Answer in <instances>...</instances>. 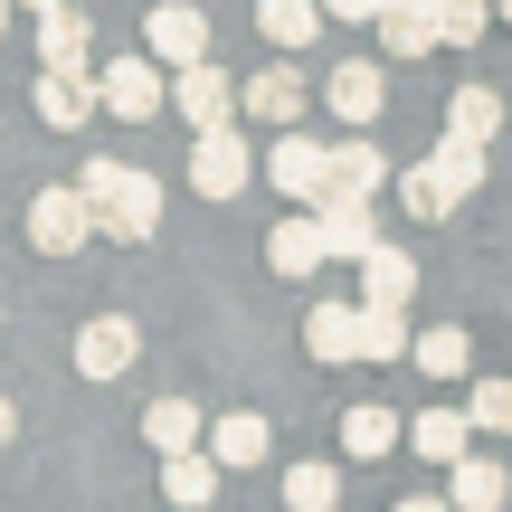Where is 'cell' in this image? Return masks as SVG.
I'll return each mask as SVG.
<instances>
[{
	"label": "cell",
	"instance_id": "cell-25",
	"mask_svg": "<svg viewBox=\"0 0 512 512\" xmlns=\"http://www.w3.org/2000/svg\"><path fill=\"white\" fill-rule=\"evenodd\" d=\"M408 361H418L427 380H465V370H475V342H465V323H437V332L408 342Z\"/></svg>",
	"mask_w": 512,
	"mask_h": 512
},
{
	"label": "cell",
	"instance_id": "cell-24",
	"mask_svg": "<svg viewBox=\"0 0 512 512\" xmlns=\"http://www.w3.org/2000/svg\"><path fill=\"white\" fill-rule=\"evenodd\" d=\"M38 67H86V10L76 0L38 10Z\"/></svg>",
	"mask_w": 512,
	"mask_h": 512
},
{
	"label": "cell",
	"instance_id": "cell-20",
	"mask_svg": "<svg viewBox=\"0 0 512 512\" xmlns=\"http://www.w3.org/2000/svg\"><path fill=\"white\" fill-rule=\"evenodd\" d=\"M465 446H475V418H465V408H427V418H408V456L456 465Z\"/></svg>",
	"mask_w": 512,
	"mask_h": 512
},
{
	"label": "cell",
	"instance_id": "cell-14",
	"mask_svg": "<svg viewBox=\"0 0 512 512\" xmlns=\"http://www.w3.org/2000/svg\"><path fill=\"white\" fill-rule=\"evenodd\" d=\"M313 219H323V256H351V266H361V256L380 247V209L370 200H313Z\"/></svg>",
	"mask_w": 512,
	"mask_h": 512
},
{
	"label": "cell",
	"instance_id": "cell-26",
	"mask_svg": "<svg viewBox=\"0 0 512 512\" xmlns=\"http://www.w3.org/2000/svg\"><path fill=\"white\" fill-rule=\"evenodd\" d=\"M408 342H418L408 332V304H370L361 294V361H408Z\"/></svg>",
	"mask_w": 512,
	"mask_h": 512
},
{
	"label": "cell",
	"instance_id": "cell-8",
	"mask_svg": "<svg viewBox=\"0 0 512 512\" xmlns=\"http://www.w3.org/2000/svg\"><path fill=\"white\" fill-rule=\"evenodd\" d=\"M266 181L285 190V200H323V181H332V143H313V133H285V143L266 152Z\"/></svg>",
	"mask_w": 512,
	"mask_h": 512
},
{
	"label": "cell",
	"instance_id": "cell-23",
	"mask_svg": "<svg viewBox=\"0 0 512 512\" xmlns=\"http://www.w3.org/2000/svg\"><path fill=\"white\" fill-rule=\"evenodd\" d=\"M200 437H209V418L190 399H152L143 408V446H152V456H181V446H200Z\"/></svg>",
	"mask_w": 512,
	"mask_h": 512
},
{
	"label": "cell",
	"instance_id": "cell-2",
	"mask_svg": "<svg viewBox=\"0 0 512 512\" xmlns=\"http://www.w3.org/2000/svg\"><path fill=\"white\" fill-rule=\"evenodd\" d=\"M247 181H256V152L238 143V124L190 133V190H200V200H238Z\"/></svg>",
	"mask_w": 512,
	"mask_h": 512
},
{
	"label": "cell",
	"instance_id": "cell-18",
	"mask_svg": "<svg viewBox=\"0 0 512 512\" xmlns=\"http://www.w3.org/2000/svg\"><path fill=\"white\" fill-rule=\"evenodd\" d=\"M162 494L181 503V512H209V503H219V456H209V446H181V456H162Z\"/></svg>",
	"mask_w": 512,
	"mask_h": 512
},
{
	"label": "cell",
	"instance_id": "cell-27",
	"mask_svg": "<svg viewBox=\"0 0 512 512\" xmlns=\"http://www.w3.org/2000/svg\"><path fill=\"white\" fill-rule=\"evenodd\" d=\"M256 29H266V48H313L323 0H256Z\"/></svg>",
	"mask_w": 512,
	"mask_h": 512
},
{
	"label": "cell",
	"instance_id": "cell-4",
	"mask_svg": "<svg viewBox=\"0 0 512 512\" xmlns=\"http://www.w3.org/2000/svg\"><path fill=\"white\" fill-rule=\"evenodd\" d=\"M95 95H105L114 124H152L162 114V57H105V76H95Z\"/></svg>",
	"mask_w": 512,
	"mask_h": 512
},
{
	"label": "cell",
	"instance_id": "cell-39",
	"mask_svg": "<svg viewBox=\"0 0 512 512\" xmlns=\"http://www.w3.org/2000/svg\"><path fill=\"white\" fill-rule=\"evenodd\" d=\"M494 19H512V0H494Z\"/></svg>",
	"mask_w": 512,
	"mask_h": 512
},
{
	"label": "cell",
	"instance_id": "cell-35",
	"mask_svg": "<svg viewBox=\"0 0 512 512\" xmlns=\"http://www.w3.org/2000/svg\"><path fill=\"white\" fill-rule=\"evenodd\" d=\"M399 512H456V503H446V494H408Z\"/></svg>",
	"mask_w": 512,
	"mask_h": 512
},
{
	"label": "cell",
	"instance_id": "cell-30",
	"mask_svg": "<svg viewBox=\"0 0 512 512\" xmlns=\"http://www.w3.org/2000/svg\"><path fill=\"white\" fill-rule=\"evenodd\" d=\"M285 503L294 512H332L342 503V465H285Z\"/></svg>",
	"mask_w": 512,
	"mask_h": 512
},
{
	"label": "cell",
	"instance_id": "cell-15",
	"mask_svg": "<svg viewBox=\"0 0 512 512\" xmlns=\"http://www.w3.org/2000/svg\"><path fill=\"white\" fill-rule=\"evenodd\" d=\"M238 114H256V124H294V114H304V67H256L238 86Z\"/></svg>",
	"mask_w": 512,
	"mask_h": 512
},
{
	"label": "cell",
	"instance_id": "cell-17",
	"mask_svg": "<svg viewBox=\"0 0 512 512\" xmlns=\"http://www.w3.org/2000/svg\"><path fill=\"white\" fill-rule=\"evenodd\" d=\"M370 29L389 38V57H427V48H446L437 38V0H380V19Z\"/></svg>",
	"mask_w": 512,
	"mask_h": 512
},
{
	"label": "cell",
	"instance_id": "cell-19",
	"mask_svg": "<svg viewBox=\"0 0 512 512\" xmlns=\"http://www.w3.org/2000/svg\"><path fill=\"white\" fill-rule=\"evenodd\" d=\"M503 494H512L503 465H494V456H475V446L446 465V503H456V512H503Z\"/></svg>",
	"mask_w": 512,
	"mask_h": 512
},
{
	"label": "cell",
	"instance_id": "cell-32",
	"mask_svg": "<svg viewBox=\"0 0 512 512\" xmlns=\"http://www.w3.org/2000/svg\"><path fill=\"white\" fill-rule=\"evenodd\" d=\"M484 29H494V0H437V38L446 48H475Z\"/></svg>",
	"mask_w": 512,
	"mask_h": 512
},
{
	"label": "cell",
	"instance_id": "cell-28",
	"mask_svg": "<svg viewBox=\"0 0 512 512\" xmlns=\"http://www.w3.org/2000/svg\"><path fill=\"white\" fill-rule=\"evenodd\" d=\"M446 133L494 143V133H503V95H494V86H456V95H446Z\"/></svg>",
	"mask_w": 512,
	"mask_h": 512
},
{
	"label": "cell",
	"instance_id": "cell-13",
	"mask_svg": "<svg viewBox=\"0 0 512 512\" xmlns=\"http://www.w3.org/2000/svg\"><path fill=\"white\" fill-rule=\"evenodd\" d=\"M209 456H219V475H228V465H238V475H247V465H266V446H275V427H266V408H228V418L219 427H209Z\"/></svg>",
	"mask_w": 512,
	"mask_h": 512
},
{
	"label": "cell",
	"instance_id": "cell-34",
	"mask_svg": "<svg viewBox=\"0 0 512 512\" xmlns=\"http://www.w3.org/2000/svg\"><path fill=\"white\" fill-rule=\"evenodd\" d=\"M323 19H380V0H323Z\"/></svg>",
	"mask_w": 512,
	"mask_h": 512
},
{
	"label": "cell",
	"instance_id": "cell-33",
	"mask_svg": "<svg viewBox=\"0 0 512 512\" xmlns=\"http://www.w3.org/2000/svg\"><path fill=\"white\" fill-rule=\"evenodd\" d=\"M465 418H475V437H512V380H475Z\"/></svg>",
	"mask_w": 512,
	"mask_h": 512
},
{
	"label": "cell",
	"instance_id": "cell-6",
	"mask_svg": "<svg viewBox=\"0 0 512 512\" xmlns=\"http://www.w3.org/2000/svg\"><path fill=\"white\" fill-rule=\"evenodd\" d=\"M143 48L162 57V67H200V57H209V19L190 10V0H152V19H143Z\"/></svg>",
	"mask_w": 512,
	"mask_h": 512
},
{
	"label": "cell",
	"instance_id": "cell-10",
	"mask_svg": "<svg viewBox=\"0 0 512 512\" xmlns=\"http://www.w3.org/2000/svg\"><path fill=\"white\" fill-rule=\"evenodd\" d=\"M133 351H143V332H133L124 313H95V323L76 332V370H86V380H124Z\"/></svg>",
	"mask_w": 512,
	"mask_h": 512
},
{
	"label": "cell",
	"instance_id": "cell-36",
	"mask_svg": "<svg viewBox=\"0 0 512 512\" xmlns=\"http://www.w3.org/2000/svg\"><path fill=\"white\" fill-rule=\"evenodd\" d=\"M10 437H19V408H10V399H0V446H10Z\"/></svg>",
	"mask_w": 512,
	"mask_h": 512
},
{
	"label": "cell",
	"instance_id": "cell-40",
	"mask_svg": "<svg viewBox=\"0 0 512 512\" xmlns=\"http://www.w3.org/2000/svg\"><path fill=\"white\" fill-rule=\"evenodd\" d=\"M0 313H10V304H0Z\"/></svg>",
	"mask_w": 512,
	"mask_h": 512
},
{
	"label": "cell",
	"instance_id": "cell-5",
	"mask_svg": "<svg viewBox=\"0 0 512 512\" xmlns=\"http://www.w3.org/2000/svg\"><path fill=\"white\" fill-rule=\"evenodd\" d=\"M38 124L48 133H86V114H105V95H95V76L86 67H38Z\"/></svg>",
	"mask_w": 512,
	"mask_h": 512
},
{
	"label": "cell",
	"instance_id": "cell-11",
	"mask_svg": "<svg viewBox=\"0 0 512 512\" xmlns=\"http://www.w3.org/2000/svg\"><path fill=\"white\" fill-rule=\"evenodd\" d=\"M380 95H389V76H380V57H342V67L323 76V105L342 114V124H370V114H380Z\"/></svg>",
	"mask_w": 512,
	"mask_h": 512
},
{
	"label": "cell",
	"instance_id": "cell-16",
	"mask_svg": "<svg viewBox=\"0 0 512 512\" xmlns=\"http://www.w3.org/2000/svg\"><path fill=\"white\" fill-rule=\"evenodd\" d=\"M408 446V418H389L380 399H361V408H342V456H361V465H380V456H399Z\"/></svg>",
	"mask_w": 512,
	"mask_h": 512
},
{
	"label": "cell",
	"instance_id": "cell-3",
	"mask_svg": "<svg viewBox=\"0 0 512 512\" xmlns=\"http://www.w3.org/2000/svg\"><path fill=\"white\" fill-rule=\"evenodd\" d=\"M95 238V200H86V190H38V200H29V247L38 256H76V247H86Z\"/></svg>",
	"mask_w": 512,
	"mask_h": 512
},
{
	"label": "cell",
	"instance_id": "cell-29",
	"mask_svg": "<svg viewBox=\"0 0 512 512\" xmlns=\"http://www.w3.org/2000/svg\"><path fill=\"white\" fill-rule=\"evenodd\" d=\"M399 209H408V219H456V181H446V171L437 162H418V171H399Z\"/></svg>",
	"mask_w": 512,
	"mask_h": 512
},
{
	"label": "cell",
	"instance_id": "cell-38",
	"mask_svg": "<svg viewBox=\"0 0 512 512\" xmlns=\"http://www.w3.org/2000/svg\"><path fill=\"white\" fill-rule=\"evenodd\" d=\"M19 10H57V0H19Z\"/></svg>",
	"mask_w": 512,
	"mask_h": 512
},
{
	"label": "cell",
	"instance_id": "cell-22",
	"mask_svg": "<svg viewBox=\"0 0 512 512\" xmlns=\"http://www.w3.org/2000/svg\"><path fill=\"white\" fill-rule=\"evenodd\" d=\"M361 294H370V304H408V294H418V256L380 238V247L361 256Z\"/></svg>",
	"mask_w": 512,
	"mask_h": 512
},
{
	"label": "cell",
	"instance_id": "cell-1",
	"mask_svg": "<svg viewBox=\"0 0 512 512\" xmlns=\"http://www.w3.org/2000/svg\"><path fill=\"white\" fill-rule=\"evenodd\" d=\"M95 228H105L114 247H143V238H162V181L124 162L105 190H95Z\"/></svg>",
	"mask_w": 512,
	"mask_h": 512
},
{
	"label": "cell",
	"instance_id": "cell-7",
	"mask_svg": "<svg viewBox=\"0 0 512 512\" xmlns=\"http://www.w3.org/2000/svg\"><path fill=\"white\" fill-rule=\"evenodd\" d=\"M171 105H181V124L190 133H209V124H228L238 114V86H228V67H171Z\"/></svg>",
	"mask_w": 512,
	"mask_h": 512
},
{
	"label": "cell",
	"instance_id": "cell-31",
	"mask_svg": "<svg viewBox=\"0 0 512 512\" xmlns=\"http://www.w3.org/2000/svg\"><path fill=\"white\" fill-rule=\"evenodd\" d=\"M427 162H437L446 181H456V200H475V190H484V143H465V133H446V143L427 152Z\"/></svg>",
	"mask_w": 512,
	"mask_h": 512
},
{
	"label": "cell",
	"instance_id": "cell-12",
	"mask_svg": "<svg viewBox=\"0 0 512 512\" xmlns=\"http://www.w3.org/2000/svg\"><path fill=\"white\" fill-rule=\"evenodd\" d=\"M304 351L323 370H351V361H361V304H313L304 313Z\"/></svg>",
	"mask_w": 512,
	"mask_h": 512
},
{
	"label": "cell",
	"instance_id": "cell-21",
	"mask_svg": "<svg viewBox=\"0 0 512 512\" xmlns=\"http://www.w3.org/2000/svg\"><path fill=\"white\" fill-rule=\"evenodd\" d=\"M380 181H389L380 143H332V181H323V200H370Z\"/></svg>",
	"mask_w": 512,
	"mask_h": 512
},
{
	"label": "cell",
	"instance_id": "cell-9",
	"mask_svg": "<svg viewBox=\"0 0 512 512\" xmlns=\"http://www.w3.org/2000/svg\"><path fill=\"white\" fill-rule=\"evenodd\" d=\"M266 266H275V275H294V285L332 266V256H323V219H313V200H294V219H275V238H266Z\"/></svg>",
	"mask_w": 512,
	"mask_h": 512
},
{
	"label": "cell",
	"instance_id": "cell-37",
	"mask_svg": "<svg viewBox=\"0 0 512 512\" xmlns=\"http://www.w3.org/2000/svg\"><path fill=\"white\" fill-rule=\"evenodd\" d=\"M10 10H19V0H0V38H10Z\"/></svg>",
	"mask_w": 512,
	"mask_h": 512
}]
</instances>
